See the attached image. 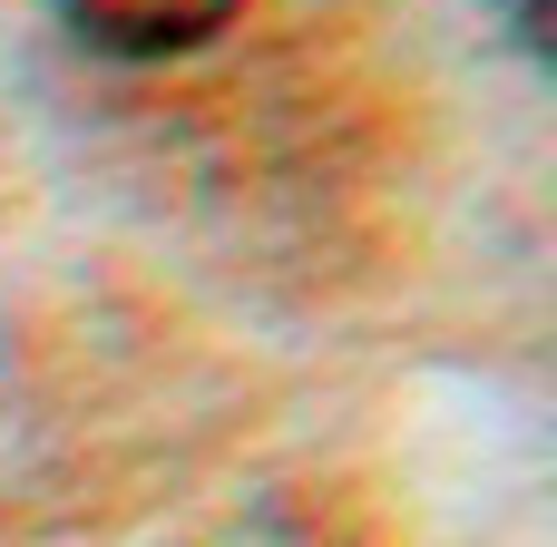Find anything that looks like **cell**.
<instances>
[{
	"label": "cell",
	"instance_id": "obj_1",
	"mask_svg": "<svg viewBox=\"0 0 557 547\" xmlns=\"http://www.w3.org/2000/svg\"><path fill=\"white\" fill-rule=\"evenodd\" d=\"M59 20L98 59H176V49H206L235 20V0H59Z\"/></svg>",
	"mask_w": 557,
	"mask_h": 547
},
{
	"label": "cell",
	"instance_id": "obj_2",
	"mask_svg": "<svg viewBox=\"0 0 557 547\" xmlns=\"http://www.w3.org/2000/svg\"><path fill=\"white\" fill-rule=\"evenodd\" d=\"M509 29H519L529 59H548V0H509Z\"/></svg>",
	"mask_w": 557,
	"mask_h": 547
}]
</instances>
